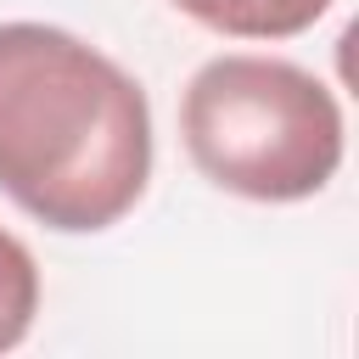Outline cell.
<instances>
[{"mask_svg": "<svg viewBox=\"0 0 359 359\" xmlns=\"http://www.w3.org/2000/svg\"><path fill=\"white\" fill-rule=\"evenodd\" d=\"M151 180V101L56 22H0V191L62 236L112 230Z\"/></svg>", "mask_w": 359, "mask_h": 359, "instance_id": "obj_1", "label": "cell"}, {"mask_svg": "<svg viewBox=\"0 0 359 359\" xmlns=\"http://www.w3.org/2000/svg\"><path fill=\"white\" fill-rule=\"evenodd\" d=\"M180 140L202 180L247 202L320 196L348 151L337 90L258 50H224L202 62L180 95Z\"/></svg>", "mask_w": 359, "mask_h": 359, "instance_id": "obj_2", "label": "cell"}, {"mask_svg": "<svg viewBox=\"0 0 359 359\" xmlns=\"http://www.w3.org/2000/svg\"><path fill=\"white\" fill-rule=\"evenodd\" d=\"M174 6L224 39H297L337 0H174Z\"/></svg>", "mask_w": 359, "mask_h": 359, "instance_id": "obj_3", "label": "cell"}, {"mask_svg": "<svg viewBox=\"0 0 359 359\" xmlns=\"http://www.w3.org/2000/svg\"><path fill=\"white\" fill-rule=\"evenodd\" d=\"M39 314V264L22 236L0 224V353H11Z\"/></svg>", "mask_w": 359, "mask_h": 359, "instance_id": "obj_4", "label": "cell"}]
</instances>
